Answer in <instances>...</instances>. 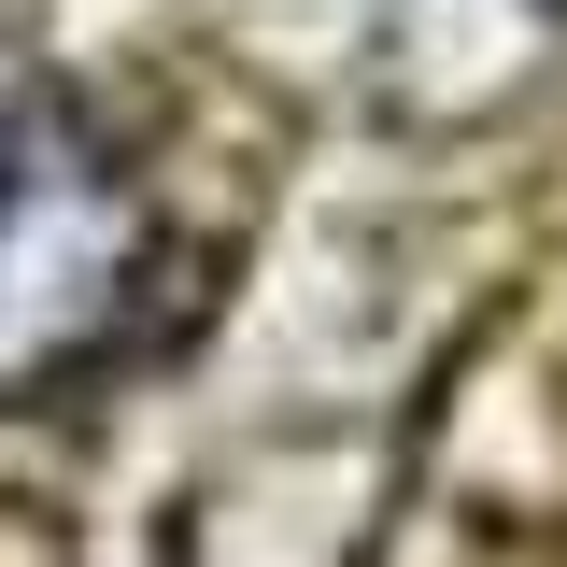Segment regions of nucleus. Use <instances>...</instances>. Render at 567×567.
Returning a JSON list of instances; mask_svg holds the SVG:
<instances>
[{
  "label": "nucleus",
  "instance_id": "f257e3e1",
  "mask_svg": "<svg viewBox=\"0 0 567 567\" xmlns=\"http://www.w3.org/2000/svg\"><path fill=\"white\" fill-rule=\"evenodd\" d=\"M142 270H156L142 185L58 100H0V398L85 369L142 312Z\"/></svg>",
  "mask_w": 567,
  "mask_h": 567
}]
</instances>
